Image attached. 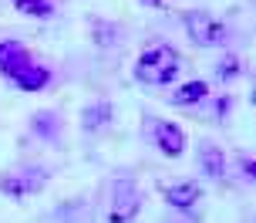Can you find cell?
I'll return each mask as SVG.
<instances>
[{
  "mask_svg": "<svg viewBox=\"0 0 256 223\" xmlns=\"http://www.w3.org/2000/svg\"><path fill=\"white\" fill-rule=\"evenodd\" d=\"M179 75V54L172 51L168 44H155L138 58L135 65V78L142 85H168Z\"/></svg>",
  "mask_w": 256,
  "mask_h": 223,
  "instance_id": "obj_1",
  "label": "cell"
},
{
  "mask_svg": "<svg viewBox=\"0 0 256 223\" xmlns=\"http://www.w3.org/2000/svg\"><path fill=\"white\" fill-rule=\"evenodd\" d=\"M186 27H189V38L202 48H216L226 41V24L216 21L212 14H202V11H189L186 14Z\"/></svg>",
  "mask_w": 256,
  "mask_h": 223,
  "instance_id": "obj_2",
  "label": "cell"
},
{
  "mask_svg": "<svg viewBox=\"0 0 256 223\" xmlns=\"http://www.w3.org/2000/svg\"><path fill=\"white\" fill-rule=\"evenodd\" d=\"M142 210V193L132 179H122L115 183V199H112V216L108 223H132Z\"/></svg>",
  "mask_w": 256,
  "mask_h": 223,
  "instance_id": "obj_3",
  "label": "cell"
},
{
  "mask_svg": "<svg viewBox=\"0 0 256 223\" xmlns=\"http://www.w3.org/2000/svg\"><path fill=\"white\" fill-rule=\"evenodd\" d=\"M44 183H48V172L44 169H24V172H14V176H4L0 179V189L7 196L20 199V196H30V193L44 189Z\"/></svg>",
  "mask_w": 256,
  "mask_h": 223,
  "instance_id": "obj_4",
  "label": "cell"
},
{
  "mask_svg": "<svg viewBox=\"0 0 256 223\" xmlns=\"http://www.w3.org/2000/svg\"><path fill=\"white\" fill-rule=\"evenodd\" d=\"M152 135H155V145H158V152L168 159H179L182 149H186V135L176 122H166V118H155L152 125Z\"/></svg>",
  "mask_w": 256,
  "mask_h": 223,
  "instance_id": "obj_5",
  "label": "cell"
},
{
  "mask_svg": "<svg viewBox=\"0 0 256 223\" xmlns=\"http://www.w3.org/2000/svg\"><path fill=\"white\" fill-rule=\"evenodd\" d=\"M30 65V58H27V51L20 48V44H14V41H7V44H0V68H4V75L7 78H14L20 68Z\"/></svg>",
  "mask_w": 256,
  "mask_h": 223,
  "instance_id": "obj_6",
  "label": "cell"
},
{
  "mask_svg": "<svg viewBox=\"0 0 256 223\" xmlns=\"http://www.w3.org/2000/svg\"><path fill=\"white\" fill-rule=\"evenodd\" d=\"M14 81H17L24 92H40V88L51 81V75H48V68H40V65H34V61H30L27 68H20V71L14 75Z\"/></svg>",
  "mask_w": 256,
  "mask_h": 223,
  "instance_id": "obj_7",
  "label": "cell"
},
{
  "mask_svg": "<svg viewBox=\"0 0 256 223\" xmlns=\"http://www.w3.org/2000/svg\"><path fill=\"white\" fill-rule=\"evenodd\" d=\"M199 166L209 179H222V172H226V156H222V149L216 145H206L202 152H199Z\"/></svg>",
  "mask_w": 256,
  "mask_h": 223,
  "instance_id": "obj_8",
  "label": "cell"
},
{
  "mask_svg": "<svg viewBox=\"0 0 256 223\" xmlns=\"http://www.w3.org/2000/svg\"><path fill=\"white\" fill-rule=\"evenodd\" d=\"M168 203L172 206H179V210H192L196 203H199V183H179L168 189Z\"/></svg>",
  "mask_w": 256,
  "mask_h": 223,
  "instance_id": "obj_9",
  "label": "cell"
},
{
  "mask_svg": "<svg viewBox=\"0 0 256 223\" xmlns=\"http://www.w3.org/2000/svg\"><path fill=\"white\" fill-rule=\"evenodd\" d=\"M206 95H209V85H206V81H189V85L176 88L172 102H176V105H196V102H202Z\"/></svg>",
  "mask_w": 256,
  "mask_h": 223,
  "instance_id": "obj_10",
  "label": "cell"
},
{
  "mask_svg": "<svg viewBox=\"0 0 256 223\" xmlns=\"http://www.w3.org/2000/svg\"><path fill=\"white\" fill-rule=\"evenodd\" d=\"M14 7L27 17H51V0H14Z\"/></svg>",
  "mask_w": 256,
  "mask_h": 223,
  "instance_id": "obj_11",
  "label": "cell"
},
{
  "mask_svg": "<svg viewBox=\"0 0 256 223\" xmlns=\"http://www.w3.org/2000/svg\"><path fill=\"white\" fill-rule=\"evenodd\" d=\"M108 115H112V105H108V102H98L94 108L84 112V129H102Z\"/></svg>",
  "mask_w": 256,
  "mask_h": 223,
  "instance_id": "obj_12",
  "label": "cell"
},
{
  "mask_svg": "<svg viewBox=\"0 0 256 223\" xmlns=\"http://www.w3.org/2000/svg\"><path fill=\"white\" fill-rule=\"evenodd\" d=\"M240 75V61L236 58H226L222 65H219V78H236Z\"/></svg>",
  "mask_w": 256,
  "mask_h": 223,
  "instance_id": "obj_13",
  "label": "cell"
},
{
  "mask_svg": "<svg viewBox=\"0 0 256 223\" xmlns=\"http://www.w3.org/2000/svg\"><path fill=\"white\" fill-rule=\"evenodd\" d=\"M148 4H158V0H148Z\"/></svg>",
  "mask_w": 256,
  "mask_h": 223,
  "instance_id": "obj_14",
  "label": "cell"
}]
</instances>
